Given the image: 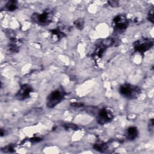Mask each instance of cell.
Wrapping results in <instances>:
<instances>
[{
  "label": "cell",
  "instance_id": "obj_1",
  "mask_svg": "<svg viewBox=\"0 0 154 154\" xmlns=\"http://www.w3.org/2000/svg\"><path fill=\"white\" fill-rule=\"evenodd\" d=\"M119 92L124 97L134 99L140 95L141 88L138 86L129 83H125L120 87Z\"/></svg>",
  "mask_w": 154,
  "mask_h": 154
},
{
  "label": "cell",
  "instance_id": "obj_2",
  "mask_svg": "<svg viewBox=\"0 0 154 154\" xmlns=\"http://www.w3.org/2000/svg\"><path fill=\"white\" fill-rule=\"evenodd\" d=\"M129 25V20L126 15L119 14L117 15L112 20V26L114 32L116 34L123 33Z\"/></svg>",
  "mask_w": 154,
  "mask_h": 154
},
{
  "label": "cell",
  "instance_id": "obj_3",
  "mask_svg": "<svg viewBox=\"0 0 154 154\" xmlns=\"http://www.w3.org/2000/svg\"><path fill=\"white\" fill-rule=\"evenodd\" d=\"M65 94V91L61 87L52 91L46 99L47 106L49 108L55 107L63 99Z\"/></svg>",
  "mask_w": 154,
  "mask_h": 154
},
{
  "label": "cell",
  "instance_id": "obj_4",
  "mask_svg": "<svg viewBox=\"0 0 154 154\" xmlns=\"http://www.w3.org/2000/svg\"><path fill=\"white\" fill-rule=\"evenodd\" d=\"M52 13L49 10H46L42 13H35L31 16V19L33 22L41 25H49L52 19Z\"/></svg>",
  "mask_w": 154,
  "mask_h": 154
},
{
  "label": "cell",
  "instance_id": "obj_5",
  "mask_svg": "<svg viewBox=\"0 0 154 154\" xmlns=\"http://www.w3.org/2000/svg\"><path fill=\"white\" fill-rule=\"evenodd\" d=\"M153 46V40L151 38H141L134 43V49L140 53H144Z\"/></svg>",
  "mask_w": 154,
  "mask_h": 154
},
{
  "label": "cell",
  "instance_id": "obj_6",
  "mask_svg": "<svg viewBox=\"0 0 154 154\" xmlns=\"http://www.w3.org/2000/svg\"><path fill=\"white\" fill-rule=\"evenodd\" d=\"M114 118L112 111L106 108L100 109L97 116V122L100 125H105L111 122Z\"/></svg>",
  "mask_w": 154,
  "mask_h": 154
},
{
  "label": "cell",
  "instance_id": "obj_7",
  "mask_svg": "<svg viewBox=\"0 0 154 154\" xmlns=\"http://www.w3.org/2000/svg\"><path fill=\"white\" fill-rule=\"evenodd\" d=\"M32 88L28 84H23L20 86V89L18 90L15 95L17 99L23 100L29 97L31 93L32 92Z\"/></svg>",
  "mask_w": 154,
  "mask_h": 154
},
{
  "label": "cell",
  "instance_id": "obj_8",
  "mask_svg": "<svg viewBox=\"0 0 154 154\" xmlns=\"http://www.w3.org/2000/svg\"><path fill=\"white\" fill-rule=\"evenodd\" d=\"M138 135V131L135 126L129 127L127 131V138L129 140H134Z\"/></svg>",
  "mask_w": 154,
  "mask_h": 154
},
{
  "label": "cell",
  "instance_id": "obj_9",
  "mask_svg": "<svg viewBox=\"0 0 154 154\" xmlns=\"http://www.w3.org/2000/svg\"><path fill=\"white\" fill-rule=\"evenodd\" d=\"M61 28H57L56 29L51 30V35L53 37H56L57 40H58L61 38V37H63L64 36L66 35V34L63 30L61 29Z\"/></svg>",
  "mask_w": 154,
  "mask_h": 154
},
{
  "label": "cell",
  "instance_id": "obj_10",
  "mask_svg": "<svg viewBox=\"0 0 154 154\" xmlns=\"http://www.w3.org/2000/svg\"><path fill=\"white\" fill-rule=\"evenodd\" d=\"M4 8L5 10L9 11H13L15 10L17 8V3L16 1H8L5 6Z\"/></svg>",
  "mask_w": 154,
  "mask_h": 154
},
{
  "label": "cell",
  "instance_id": "obj_11",
  "mask_svg": "<svg viewBox=\"0 0 154 154\" xmlns=\"http://www.w3.org/2000/svg\"><path fill=\"white\" fill-rule=\"evenodd\" d=\"M107 145L106 143H96L94 146V148L95 150L100 151V152H104L107 149Z\"/></svg>",
  "mask_w": 154,
  "mask_h": 154
},
{
  "label": "cell",
  "instance_id": "obj_12",
  "mask_svg": "<svg viewBox=\"0 0 154 154\" xmlns=\"http://www.w3.org/2000/svg\"><path fill=\"white\" fill-rule=\"evenodd\" d=\"M74 25L75 26V27L81 30L83 29L84 28V20L82 18H79L76 20H75L74 21Z\"/></svg>",
  "mask_w": 154,
  "mask_h": 154
},
{
  "label": "cell",
  "instance_id": "obj_13",
  "mask_svg": "<svg viewBox=\"0 0 154 154\" xmlns=\"http://www.w3.org/2000/svg\"><path fill=\"white\" fill-rule=\"evenodd\" d=\"M64 127L66 129H72V130H76L78 129L77 126L74 124L72 123H66L64 125Z\"/></svg>",
  "mask_w": 154,
  "mask_h": 154
},
{
  "label": "cell",
  "instance_id": "obj_14",
  "mask_svg": "<svg viewBox=\"0 0 154 154\" xmlns=\"http://www.w3.org/2000/svg\"><path fill=\"white\" fill-rule=\"evenodd\" d=\"M147 19L152 23H153V8H152L149 10L147 15Z\"/></svg>",
  "mask_w": 154,
  "mask_h": 154
},
{
  "label": "cell",
  "instance_id": "obj_15",
  "mask_svg": "<svg viewBox=\"0 0 154 154\" xmlns=\"http://www.w3.org/2000/svg\"><path fill=\"white\" fill-rule=\"evenodd\" d=\"M108 3L109 5H110L111 7H117L119 5V2L117 1H108Z\"/></svg>",
  "mask_w": 154,
  "mask_h": 154
},
{
  "label": "cell",
  "instance_id": "obj_16",
  "mask_svg": "<svg viewBox=\"0 0 154 154\" xmlns=\"http://www.w3.org/2000/svg\"><path fill=\"white\" fill-rule=\"evenodd\" d=\"M4 152H14V148L11 145H9L7 147H5V150H4Z\"/></svg>",
  "mask_w": 154,
  "mask_h": 154
},
{
  "label": "cell",
  "instance_id": "obj_17",
  "mask_svg": "<svg viewBox=\"0 0 154 154\" xmlns=\"http://www.w3.org/2000/svg\"><path fill=\"white\" fill-rule=\"evenodd\" d=\"M149 131L150 132H153V119H151L149 121Z\"/></svg>",
  "mask_w": 154,
  "mask_h": 154
},
{
  "label": "cell",
  "instance_id": "obj_18",
  "mask_svg": "<svg viewBox=\"0 0 154 154\" xmlns=\"http://www.w3.org/2000/svg\"><path fill=\"white\" fill-rule=\"evenodd\" d=\"M72 105L73 106H76V107H79V106H81L82 105V103H73L72 104Z\"/></svg>",
  "mask_w": 154,
  "mask_h": 154
}]
</instances>
